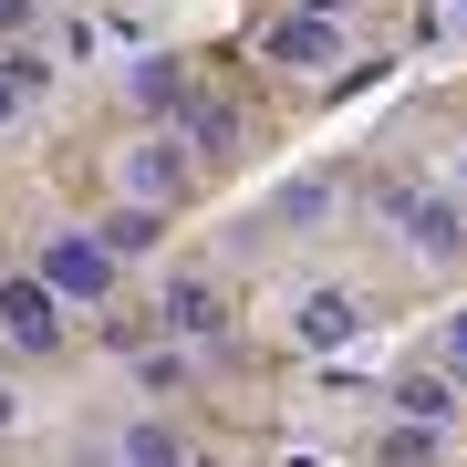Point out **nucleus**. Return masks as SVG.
<instances>
[{
  "mask_svg": "<svg viewBox=\"0 0 467 467\" xmlns=\"http://www.w3.org/2000/svg\"><path fill=\"white\" fill-rule=\"evenodd\" d=\"M281 333H291V353H343L353 333H364V291H343V281H312V291H291Z\"/></svg>",
  "mask_w": 467,
  "mask_h": 467,
  "instance_id": "nucleus-3",
  "label": "nucleus"
},
{
  "mask_svg": "<svg viewBox=\"0 0 467 467\" xmlns=\"http://www.w3.org/2000/svg\"><path fill=\"white\" fill-rule=\"evenodd\" d=\"M301 11H333V21H343V11H353V0H301Z\"/></svg>",
  "mask_w": 467,
  "mask_h": 467,
  "instance_id": "nucleus-18",
  "label": "nucleus"
},
{
  "mask_svg": "<svg viewBox=\"0 0 467 467\" xmlns=\"http://www.w3.org/2000/svg\"><path fill=\"white\" fill-rule=\"evenodd\" d=\"M32 11H42V0H0V42H21V32H32Z\"/></svg>",
  "mask_w": 467,
  "mask_h": 467,
  "instance_id": "nucleus-15",
  "label": "nucleus"
},
{
  "mask_svg": "<svg viewBox=\"0 0 467 467\" xmlns=\"http://www.w3.org/2000/svg\"><path fill=\"white\" fill-rule=\"evenodd\" d=\"M94 229H104V250H115V260H135V250H156V239H167V208H146V198H125V208H104Z\"/></svg>",
  "mask_w": 467,
  "mask_h": 467,
  "instance_id": "nucleus-10",
  "label": "nucleus"
},
{
  "mask_svg": "<svg viewBox=\"0 0 467 467\" xmlns=\"http://www.w3.org/2000/svg\"><path fill=\"white\" fill-rule=\"evenodd\" d=\"M395 405H405L416 426H447V416H457V374H447V364H436V374H405Z\"/></svg>",
  "mask_w": 467,
  "mask_h": 467,
  "instance_id": "nucleus-11",
  "label": "nucleus"
},
{
  "mask_svg": "<svg viewBox=\"0 0 467 467\" xmlns=\"http://www.w3.org/2000/svg\"><path fill=\"white\" fill-rule=\"evenodd\" d=\"M384 229L405 239L426 270H447V260H467V198L457 187H416V177H384Z\"/></svg>",
  "mask_w": 467,
  "mask_h": 467,
  "instance_id": "nucleus-1",
  "label": "nucleus"
},
{
  "mask_svg": "<svg viewBox=\"0 0 467 467\" xmlns=\"http://www.w3.org/2000/svg\"><path fill=\"white\" fill-rule=\"evenodd\" d=\"M11 416H21V405H11V384H0V426H11Z\"/></svg>",
  "mask_w": 467,
  "mask_h": 467,
  "instance_id": "nucleus-21",
  "label": "nucleus"
},
{
  "mask_svg": "<svg viewBox=\"0 0 467 467\" xmlns=\"http://www.w3.org/2000/svg\"><path fill=\"white\" fill-rule=\"evenodd\" d=\"M177 125H187V156H229V135H239V125H229V104H208V94H187V104H177Z\"/></svg>",
  "mask_w": 467,
  "mask_h": 467,
  "instance_id": "nucleus-12",
  "label": "nucleus"
},
{
  "mask_svg": "<svg viewBox=\"0 0 467 467\" xmlns=\"http://www.w3.org/2000/svg\"><path fill=\"white\" fill-rule=\"evenodd\" d=\"M281 467H322V457H312V447H291V457H281Z\"/></svg>",
  "mask_w": 467,
  "mask_h": 467,
  "instance_id": "nucleus-20",
  "label": "nucleus"
},
{
  "mask_svg": "<svg viewBox=\"0 0 467 467\" xmlns=\"http://www.w3.org/2000/svg\"><path fill=\"white\" fill-rule=\"evenodd\" d=\"M322 208H333V177H301V187H291V198H281V218H291V229H312V218H322Z\"/></svg>",
  "mask_w": 467,
  "mask_h": 467,
  "instance_id": "nucleus-13",
  "label": "nucleus"
},
{
  "mask_svg": "<svg viewBox=\"0 0 467 467\" xmlns=\"http://www.w3.org/2000/svg\"><path fill=\"white\" fill-rule=\"evenodd\" d=\"M167 333L177 343H218L229 333V301H218L208 281H167Z\"/></svg>",
  "mask_w": 467,
  "mask_h": 467,
  "instance_id": "nucleus-7",
  "label": "nucleus"
},
{
  "mask_svg": "<svg viewBox=\"0 0 467 467\" xmlns=\"http://www.w3.org/2000/svg\"><path fill=\"white\" fill-rule=\"evenodd\" d=\"M0 125H21V84H11V63H0Z\"/></svg>",
  "mask_w": 467,
  "mask_h": 467,
  "instance_id": "nucleus-16",
  "label": "nucleus"
},
{
  "mask_svg": "<svg viewBox=\"0 0 467 467\" xmlns=\"http://www.w3.org/2000/svg\"><path fill=\"white\" fill-rule=\"evenodd\" d=\"M447 187H457V198H467V146H457V156H447Z\"/></svg>",
  "mask_w": 467,
  "mask_h": 467,
  "instance_id": "nucleus-17",
  "label": "nucleus"
},
{
  "mask_svg": "<svg viewBox=\"0 0 467 467\" xmlns=\"http://www.w3.org/2000/svg\"><path fill=\"white\" fill-rule=\"evenodd\" d=\"M270 63H291V73H333V63H343V21H333V11H291V21H270Z\"/></svg>",
  "mask_w": 467,
  "mask_h": 467,
  "instance_id": "nucleus-6",
  "label": "nucleus"
},
{
  "mask_svg": "<svg viewBox=\"0 0 467 467\" xmlns=\"http://www.w3.org/2000/svg\"><path fill=\"white\" fill-rule=\"evenodd\" d=\"M115 467H187V436L167 416H125L115 426Z\"/></svg>",
  "mask_w": 467,
  "mask_h": 467,
  "instance_id": "nucleus-8",
  "label": "nucleus"
},
{
  "mask_svg": "<svg viewBox=\"0 0 467 467\" xmlns=\"http://www.w3.org/2000/svg\"><path fill=\"white\" fill-rule=\"evenodd\" d=\"M0 333H11L21 353H52V343H63V301H52L42 270H21V281L0 291Z\"/></svg>",
  "mask_w": 467,
  "mask_h": 467,
  "instance_id": "nucleus-5",
  "label": "nucleus"
},
{
  "mask_svg": "<svg viewBox=\"0 0 467 467\" xmlns=\"http://www.w3.org/2000/svg\"><path fill=\"white\" fill-rule=\"evenodd\" d=\"M436 364H447V374H467V301L436 322Z\"/></svg>",
  "mask_w": 467,
  "mask_h": 467,
  "instance_id": "nucleus-14",
  "label": "nucleus"
},
{
  "mask_svg": "<svg viewBox=\"0 0 467 467\" xmlns=\"http://www.w3.org/2000/svg\"><path fill=\"white\" fill-rule=\"evenodd\" d=\"M115 187H125V198H146V208H177V198H187V156H177V135H135V146L115 156Z\"/></svg>",
  "mask_w": 467,
  "mask_h": 467,
  "instance_id": "nucleus-4",
  "label": "nucleus"
},
{
  "mask_svg": "<svg viewBox=\"0 0 467 467\" xmlns=\"http://www.w3.org/2000/svg\"><path fill=\"white\" fill-rule=\"evenodd\" d=\"M42 281H52V301H63V312H104V301H115V250H104V229H42Z\"/></svg>",
  "mask_w": 467,
  "mask_h": 467,
  "instance_id": "nucleus-2",
  "label": "nucleus"
},
{
  "mask_svg": "<svg viewBox=\"0 0 467 467\" xmlns=\"http://www.w3.org/2000/svg\"><path fill=\"white\" fill-rule=\"evenodd\" d=\"M125 94L146 104V115H177V104H187V73H177V52H135V73H125Z\"/></svg>",
  "mask_w": 467,
  "mask_h": 467,
  "instance_id": "nucleus-9",
  "label": "nucleus"
},
{
  "mask_svg": "<svg viewBox=\"0 0 467 467\" xmlns=\"http://www.w3.org/2000/svg\"><path fill=\"white\" fill-rule=\"evenodd\" d=\"M447 32H467V0H447Z\"/></svg>",
  "mask_w": 467,
  "mask_h": 467,
  "instance_id": "nucleus-19",
  "label": "nucleus"
}]
</instances>
